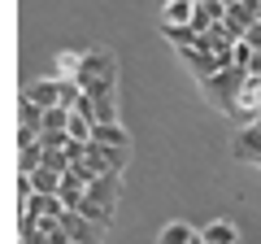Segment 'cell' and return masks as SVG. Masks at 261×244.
Returning <instances> with one entry per match:
<instances>
[{"mask_svg":"<svg viewBox=\"0 0 261 244\" xmlns=\"http://www.w3.org/2000/svg\"><path fill=\"white\" fill-rule=\"evenodd\" d=\"M74 83L83 87L87 96L118 92V57H113L109 48H87V53H83V70H79Z\"/></svg>","mask_w":261,"mask_h":244,"instance_id":"obj_1","label":"cell"},{"mask_svg":"<svg viewBox=\"0 0 261 244\" xmlns=\"http://www.w3.org/2000/svg\"><path fill=\"white\" fill-rule=\"evenodd\" d=\"M118 192H122V179L118 175H100L87 183V201L79 205V214L92 218V223H100L105 231H109L113 214H118Z\"/></svg>","mask_w":261,"mask_h":244,"instance_id":"obj_2","label":"cell"},{"mask_svg":"<svg viewBox=\"0 0 261 244\" xmlns=\"http://www.w3.org/2000/svg\"><path fill=\"white\" fill-rule=\"evenodd\" d=\"M244 79H248V70H240V66H226V70H218V75L209 79V83H200V92H205V101L214 105V109L231 113V105H235V96H240Z\"/></svg>","mask_w":261,"mask_h":244,"instance_id":"obj_3","label":"cell"},{"mask_svg":"<svg viewBox=\"0 0 261 244\" xmlns=\"http://www.w3.org/2000/svg\"><path fill=\"white\" fill-rule=\"evenodd\" d=\"M226 118H235L240 127H248V122L261 118V75H248V79H244V87H240V96H235V105H231Z\"/></svg>","mask_w":261,"mask_h":244,"instance_id":"obj_4","label":"cell"},{"mask_svg":"<svg viewBox=\"0 0 261 244\" xmlns=\"http://www.w3.org/2000/svg\"><path fill=\"white\" fill-rule=\"evenodd\" d=\"M61 231H65V240H74V244H100L105 240V227L83 218L79 209H65L61 214Z\"/></svg>","mask_w":261,"mask_h":244,"instance_id":"obj_5","label":"cell"},{"mask_svg":"<svg viewBox=\"0 0 261 244\" xmlns=\"http://www.w3.org/2000/svg\"><path fill=\"white\" fill-rule=\"evenodd\" d=\"M130 161V149H105V144H87V166L96 170V175H118L126 170Z\"/></svg>","mask_w":261,"mask_h":244,"instance_id":"obj_6","label":"cell"},{"mask_svg":"<svg viewBox=\"0 0 261 244\" xmlns=\"http://www.w3.org/2000/svg\"><path fill=\"white\" fill-rule=\"evenodd\" d=\"M231 153H235V161H257L261 166V118L231 135Z\"/></svg>","mask_w":261,"mask_h":244,"instance_id":"obj_7","label":"cell"},{"mask_svg":"<svg viewBox=\"0 0 261 244\" xmlns=\"http://www.w3.org/2000/svg\"><path fill=\"white\" fill-rule=\"evenodd\" d=\"M74 113L92 118L96 127H100V122H118V92H109V96H87L83 92V101L74 105Z\"/></svg>","mask_w":261,"mask_h":244,"instance_id":"obj_8","label":"cell"},{"mask_svg":"<svg viewBox=\"0 0 261 244\" xmlns=\"http://www.w3.org/2000/svg\"><path fill=\"white\" fill-rule=\"evenodd\" d=\"M196 13H200L196 0H170V5H161V31H187V27H196Z\"/></svg>","mask_w":261,"mask_h":244,"instance_id":"obj_9","label":"cell"},{"mask_svg":"<svg viewBox=\"0 0 261 244\" xmlns=\"http://www.w3.org/2000/svg\"><path fill=\"white\" fill-rule=\"evenodd\" d=\"M87 201V179L79 170H65V183H61V205L65 209H79Z\"/></svg>","mask_w":261,"mask_h":244,"instance_id":"obj_10","label":"cell"},{"mask_svg":"<svg viewBox=\"0 0 261 244\" xmlns=\"http://www.w3.org/2000/svg\"><path fill=\"white\" fill-rule=\"evenodd\" d=\"M92 144H105V149H130V135L122 122H100L92 131Z\"/></svg>","mask_w":261,"mask_h":244,"instance_id":"obj_11","label":"cell"},{"mask_svg":"<svg viewBox=\"0 0 261 244\" xmlns=\"http://www.w3.org/2000/svg\"><path fill=\"white\" fill-rule=\"evenodd\" d=\"M83 53L87 48H61V53H57V79H70V83H74L79 79V70H83Z\"/></svg>","mask_w":261,"mask_h":244,"instance_id":"obj_12","label":"cell"},{"mask_svg":"<svg viewBox=\"0 0 261 244\" xmlns=\"http://www.w3.org/2000/svg\"><path fill=\"white\" fill-rule=\"evenodd\" d=\"M22 214H31V218H57V214H65V205H61V197H44V192H35V197L22 205Z\"/></svg>","mask_w":261,"mask_h":244,"instance_id":"obj_13","label":"cell"},{"mask_svg":"<svg viewBox=\"0 0 261 244\" xmlns=\"http://www.w3.org/2000/svg\"><path fill=\"white\" fill-rule=\"evenodd\" d=\"M200 235H205V244H240V231H235V223H226V218L205 223V227H200Z\"/></svg>","mask_w":261,"mask_h":244,"instance_id":"obj_14","label":"cell"},{"mask_svg":"<svg viewBox=\"0 0 261 244\" xmlns=\"http://www.w3.org/2000/svg\"><path fill=\"white\" fill-rule=\"evenodd\" d=\"M44 105H31V101H22L18 105V131H31V135H44Z\"/></svg>","mask_w":261,"mask_h":244,"instance_id":"obj_15","label":"cell"},{"mask_svg":"<svg viewBox=\"0 0 261 244\" xmlns=\"http://www.w3.org/2000/svg\"><path fill=\"white\" fill-rule=\"evenodd\" d=\"M31 183H35V192H44V197H61V183H65V175H57V170L39 166L35 175H31Z\"/></svg>","mask_w":261,"mask_h":244,"instance_id":"obj_16","label":"cell"},{"mask_svg":"<svg viewBox=\"0 0 261 244\" xmlns=\"http://www.w3.org/2000/svg\"><path fill=\"white\" fill-rule=\"evenodd\" d=\"M44 166V144H18V175H35Z\"/></svg>","mask_w":261,"mask_h":244,"instance_id":"obj_17","label":"cell"},{"mask_svg":"<svg viewBox=\"0 0 261 244\" xmlns=\"http://www.w3.org/2000/svg\"><path fill=\"white\" fill-rule=\"evenodd\" d=\"M192 235H196L192 223H166V227L157 231V244H187Z\"/></svg>","mask_w":261,"mask_h":244,"instance_id":"obj_18","label":"cell"},{"mask_svg":"<svg viewBox=\"0 0 261 244\" xmlns=\"http://www.w3.org/2000/svg\"><path fill=\"white\" fill-rule=\"evenodd\" d=\"M244 44H248V48H257V53H261V22H252V27L244 31Z\"/></svg>","mask_w":261,"mask_h":244,"instance_id":"obj_19","label":"cell"},{"mask_svg":"<svg viewBox=\"0 0 261 244\" xmlns=\"http://www.w3.org/2000/svg\"><path fill=\"white\" fill-rule=\"evenodd\" d=\"M187 244H205V235H200V231H196V235H192V240H187Z\"/></svg>","mask_w":261,"mask_h":244,"instance_id":"obj_20","label":"cell"},{"mask_svg":"<svg viewBox=\"0 0 261 244\" xmlns=\"http://www.w3.org/2000/svg\"><path fill=\"white\" fill-rule=\"evenodd\" d=\"M161 5H170V0H161Z\"/></svg>","mask_w":261,"mask_h":244,"instance_id":"obj_21","label":"cell"}]
</instances>
